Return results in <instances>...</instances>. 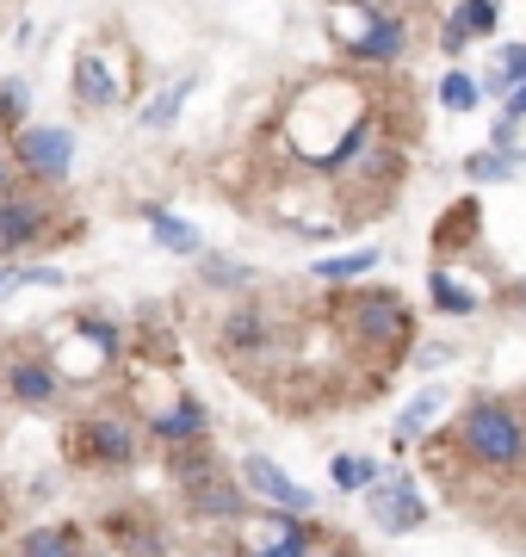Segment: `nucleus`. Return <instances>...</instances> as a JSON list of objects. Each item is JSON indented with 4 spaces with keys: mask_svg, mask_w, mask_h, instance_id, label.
<instances>
[{
    "mask_svg": "<svg viewBox=\"0 0 526 557\" xmlns=\"http://www.w3.org/2000/svg\"><path fill=\"white\" fill-rule=\"evenodd\" d=\"M459 446H465L477 465H489V471H502V465H514V458L526 453V421L514 403H471L465 421H459Z\"/></svg>",
    "mask_w": 526,
    "mask_h": 557,
    "instance_id": "nucleus-1",
    "label": "nucleus"
},
{
    "mask_svg": "<svg viewBox=\"0 0 526 557\" xmlns=\"http://www.w3.org/2000/svg\"><path fill=\"white\" fill-rule=\"evenodd\" d=\"M341 44L360 62H390V57H403L409 25L397 13H353V32H341Z\"/></svg>",
    "mask_w": 526,
    "mask_h": 557,
    "instance_id": "nucleus-2",
    "label": "nucleus"
},
{
    "mask_svg": "<svg viewBox=\"0 0 526 557\" xmlns=\"http://www.w3.org/2000/svg\"><path fill=\"white\" fill-rule=\"evenodd\" d=\"M347 322H353V335L360 341H403L409 335V304L390 298V292H365V298H353V310H347Z\"/></svg>",
    "mask_w": 526,
    "mask_h": 557,
    "instance_id": "nucleus-3",
    "label": "nucleus"
},
{
    "mask_svg": "<svg viewBox=\"0 0 526 557\" xmlns=\"http://www.w3.org/2000/svg\"><path fill=\"white\" fill-rule=\"evenodd\" d=\"M68 156H75V137H68V131H57V124H43V131H32V124H25V131H20V161L32 168V174L68 180Z\"/></svg>",
    "mask_w": 526,
    "mask_h": 557,
    "instance_id": "nucleus-4",
    "label": "nucleus"
},
{
    "mask_svg": "<svg viewBox=\"0 0 526 557\" xmlns=\"http://www.w3.org/2000/svg\"><path fill=\"white\" fill-rule=\"evenodd\" d=\"M242 478H248V490H254V496L279 502V508H291V515H310V508H316L304 483H291L279 465H273V458H261V453H248V458H242Z\"/></svg>",
    "mask_w": 526,
    "mask_h": 557,
    "instance_id": "nucleus-5",
    "label": "nucleus"
},
{
    "mask_svg": "<svg viewBox=\"0 0 526 557\" xmlns=\"http://www.w3.org/2000/svg\"><path fill=\"white\" fill-rule=\"evenodd\" d=\"M422 490L415 478H390L385 490H372V520L385 527V533H409V527H422Z\"/></svg>",
    "mask_w": 526,
    "mask_h": 557,
    "instance_id": "nucleus-6",
    "label": "nucleus"
},
{
    "mask_svg": "<svg viewBox=\"0 0 526 557\" xmlns=\"http://www.w3.org/2000/svg\"><path fill=\"white\" fill-rule=\"evenodd\" d=\"M75 94H82L87 106H112L118 100V75H112V62H105L100 50H87V57L75 62Z\"/></svg>",
    "mask_w": 526,
    "mask_h": 557,
    "instance_id": "nucleus-7",
    "label": "nucleus"
},
{
    "mask_svg": "<svg viewBox=\"0 0 526 557\" xmlns=\"http://www.w3.org/2000/svg\"><path fill=\"white\" fill-rule=\"evenodd\" d=\"M489 94H521L526 87V44H502V50H496V62H489V81H484Z\"/></svg>",
    "mask_w": 526,
    "mask_h": 557,
    "instance_id": "nucleus-8",
    "label": "nucleus"
},
{
    "mask_svg": "<svg viewBox=\"0 0 526 557\" xmlns=\"http://www.w3.org/2000/svg\"><path fill=\"white\" fill-rule=\"evenodd\" d=\"M149 230H155V242H162L167 255H199L204 248V236L186 218H174V211H149Z\"/></svg>",
    "mask_w": 526,
    "mask_h": 557,
    "instance_id": "nucleus-9",
    "label": "nucleus"
},
{
    "mask_svg": "<svg viewBox=\"0 0 526 557\" xmlns=\"http://www.w3.org/2000/svg\"><path fill=\"white\" fill-rule=\"evenodd\" d=\"M440 409H446V384H427L422 397H415L403 416H397V440H422V434H427V421L440 416Z\"/></svg>",
    "mask_w": 526,
    "mask_h": 557,
    "instance_id": "nucleus-10",
    "label": "nucleus"
},
{
    "mask_svg": "<svg viewBox=\"0 0 526 557\" xmlns=\"http://www.w3.org/2000/svg\"><path fill=\"white\" fill-rule=\"evenodd\" d=\"M87 453L112 458V465H130L137 440H130V428H124V421H93V428H87Z\"/></svg>",
    "mask_w": 526,
    "mask_h": 557,
    "instance_id": "nucleus-11",
    "label": "nucleus"
},
{
    "mask_svg": "<svg viewBox=\"0 0 526 557\" xmlns=\"http://www.w3.org/2000/svg\"><path fill=\"white\" fill-rule=\"evenodd\" d=\"M13 397L50 403V397H57V372H50V366H32V359H25V366H13Z\"/></svg>",
    "mask_w": 526,
    "mask_h": 557,
    "instance_id": "nucleus-12",
    "label": "nucleus"
},
{
    "mask_svg": "<svg viewBox=\"0 0 526 557\" xmlns=\"http://www.w3.org/2000/svg\"><path fill=\"white\" fill-rule=\"evenodd\" d=\"M199 428H204L199 403H174V409H162V416H155V434H162V440H192Z\"/></svg>",
    "mask_w": 526,
    "mask_h": 557,
    "instance_id": "nucleus-13",
    "label": "nucleus"
},
{
    "mask_svg": "<svg viewBox=\"0 0 526 557\" xmlns=\"http://www.w3.org/2000/svg\"><path fill=\"white\" fill-rule=\"evenodd\" d=\"M186 94H192V81H174V87H167L162 100H149V106H142V131H162V124H174V119H180Z\"/></svg>",
    "mask_w": 526,
    "mask_h": 557,
    "instance_id": "nucleus-14",
    "label": "nucleus"
},
{
    "mask_svg": "<svg viewBox=\"0 0 526 557\" xmlns=\"http://www.w3.org/2000/svg\"><path fill=\"white\" fill-rule=\"evenodd\" d=\"M427 292H434V304H440V310H452V317H471V310H477V292L452 285V273H434V278H427Z\"/></svg>",
    "mask_w": 526,
    "mask_h": 557,
    "instance_id": "nucleus-15",
    "label": "nucleus"
},
{
    "mask_svg": "<svg viewBox=\"0 0 526 557\" xmlns=\"http://www.w3.org/2000/svg\"><path fill=\"white\" fill-rule=\"evenodd\" d=\"M32 236H38V211H32V205H7V211H0V248L32 242Z\"/></svg>",
    "mask_w": 526,
    "mask_h": 557,
    "instance_id": "nucleus-16",
    "label": "nucleus"
},
{
    "mask_svg": "<svg viewBox=\"0 0 526 557\" xmlns=\"http://www.w3.org/2000/svg\"><path fill=\"white\" fill-rule=\"evenodd\" d=\"M378 267V248H353V255H341V260H316V278H360V273H372Z\"/></svg>",
    "mask_w": 526,
    "mask_h": 557,
    "instance_id": "nucleus-17",
    "label": "nucleus"
},
{
    "mask_svg": "<svg viewBox=\"0 0 526 557\" xmlns=\"http://www.w3.org/2000/svg\"><path fill=\"white\" fill-rule=\"evenodd\" d=\"M477 94H484V87H477L465 69H452V75L440 81V106H446V112H471V106H477Z\"/></svg>",
    "mask_w": 526,
    "mask_h": 557,
    "instance_id": "nucleus-18",
    "label": "nucleus"
},
{
    "mask_svg": "<svg viewBox=\"0 0 526 557\" xmlns=\"http://www.w3.org/2000/svg\"><path fill=\"white\" fill-rule=\"evenodd\" d=\"M328 471H335V483H341V490H372V478H378V465H372V458H360V453H341Z\"/></svg>",
    "mask_w": 526,
    "mask_h": 557,
    "instance_id": "nucleus-19",
    "label": "nucleus"
},
{
    "mask_svg": "<svg viewBox=\"0 0 526 557\" xmlns=\"http://www.w3.org/2000/svg\"><path fill=\"white\" fill-rule=\"evenodd\" d=\"M25 557H75V539L62 533V527H38V533L25 539Z\"/></svg>",
    "mask_w": 526,
    "mask_h": 557,
    "instance_id": "nucleus-20",
    "label": "nucleus"
},
{
    "mask_svg": "<svg viewBox=\"0 0 526 557\" xmlns=\"http://www.w3.org/2000/svg\"><path fill=\"white\" fill-rule=\"evenodd\" d=\"M514 168H521V156H502V149H484V156H471V161H465V174H471V180H508Z\"/></svg>",
    "mask_w": 526,
    "mask_h": 557,
    "instance_id": "nucleus-21",
    "label": "nucleus"
},
{
    "mask_svg": "<svg viewBox=\"0 0 526 557\" xmlns=\"http://www.w3.org/2000/svg\"><path fill=\"white\" fill-rule=\"evenodd\" d=\"M452 20H459L471 38H477V32H496V20H502V13H496L489 0H465V7H452Z\"/></svg>",
    "mask_w": 526,
    "mask_h": 557,
    "instance_id": "nucleus-22",
    "label": "nucleus"
},
{
    "mask_svg": "<svg viewBox=\"0 0 526 557\" xmlns=\"http://www.w3.org/2000/svg\"><path fill=\"white\" fill-rule=\"evenodd\" d=\"M465 44H471V32H465V25H459V20H452V13H446V32H440V50H446V57H459V50H465Z\"/></svg>",
    "mask_w": 526,
    "mask_h": 557,
    "instance_id": "nucleus-23",
    "label": "nucleus"
},
{
    "mask_svg": "<svg viewBox=\"0 0 526 557\" xmlns=\"http://www.w3.org/2000/svg\"><path fill=\"white\" fill-rule=\"evenodd\" d=\"M204 508H211V515H236V508H242V496H236V490H211V496H204Z\"/></svg>",
    "mask_w": 526,
    "mask_h": 557,
    "instance_id": "nucleus-24",
    "label": "nucleus"
},
{
    "mask_svg": "<svg viewBox=\"0 0 526 557\" xmlns=\"http://www.w3.org/2000/svg\"><path fill=\"white\" fill-rule=\"evenodd\" d=\"M204 273H211V285H242V267H229V260H211Z\"/></svg>",
    "mask_w": 526,
    "mask_h": 557,
    "instance_id": "nucleus-25",
    "label": "nucleus"
},
{
    "mask_svg": "<svg viewBox=\"0 0 526 557\" xmlns=\"http://www.w3.org/2000/svg\"><path fill=\"white\" fill-rule=\"evenodd\" d=\"M310 552V533H291L285 545H273V552H261V557H304Z\"/></svg>",
    "mask_w": 526,
    "mask_h": 557,
    "instance_id": "nucleus-26",
    "label": "nucleus"
},
{
    "mask_svg": "<svg viewBox=\"0 0 526 557\" xmlns=\"http://www.w3.org/2000/svg\"><path fill=\"white\" fill-rule=\"evenodd\" d=\"M20 285H32V273H20V267H0V298H13Z\"/></svg>",
    "mask_w": 526,
    "mask_h": 557,
    "instance_id": "nucleus-27",
    "label": "nucleus"
},
{
    "mask_svg": "<svg viewBox=\"0 0 526 557\" xmlns=\"http://www.w3.org/2000/svg\"><path fill=\"white\" fill-rule=\"evenodd\" d=\"M502 119H508V124H521V119H526V87H521V94H508V106H502Z\"/></svg>",
    "mask_w": 526,
    "mask_h": 557,
    "instance_id": "nucleus-28",
    "label": "nucleus"
},
{
    "mask_svg": "<svg viewBox=\"0 0 526 557\" xmlns=\"http://www.w3.org/2000/svg\"><path fill=\"white\" fill-rule=\"evenodd\" d=\"M7 112H13V119L25 112V81H7Z\"/></svg>",
    "mask_w": 526,
    "mask_h": 557,
    "instance_id": "nucleus-29",
    "label": "nucleus"
},
{
    "mask_svg": "<svg viewBox=\"0 0 526 557\" xmlns=\"http://www.w3.org/2000/svg\"><path fill=\"white\" fill-rule=\"evenodd\" d=\"M514 298H521V304H526V285H521V292H514Z\"/></svg>",
    "mask_w": 526,
    "mask_h": 557,
    "instance_id": "nucleus-30",
    "label": "nucleus"
},
{
    "mask_svg": "<svg viewBox=\"0 0 526 557\" xmlns=\"http://www.w3.org/2000/svg\"><path fill=\"white\" fill-rule=\"evenodd\" d=\"M335 557H353V552H335Z\"/></svg>",
    "mask_w": 526,
    "mask_h": 557,
    "instance_id": "nucleus-31",
    "label": "nucleus"
}]
</instances>
